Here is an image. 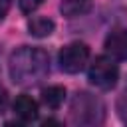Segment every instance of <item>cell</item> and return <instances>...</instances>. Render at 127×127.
<instances>
[{"mask_svg": "<svg viewBox=\"0 0 127 127\" xmlns=\"http://www.w3.org/2000/svg\"><path fill=\"white\" fill-rule=\"evenodd\" d=\"M50 71V56L42 48L24 46L16 50L8 60L10 79L18 85H34Z\"/></svg>", "mask_w": 127, "mask_h": 127, "instance_id": "6da1fadb", "label": "cell"}, {"mask_svg": "<svg viewBox=\"0 0 127 127\" xmlns=\"http://www.w3.org/2000/svg\"><path fill=\"white\" fill-rule=\"evenodd\" d=\"M71 119L81 125L101 123L103 121V103L97 97L81 91L71 101Z\"/></svg>", "mask_w": 127, "mask_h": 127, "instance_id": "7a4b0ae2", "label": "cell"}, {"mask_svg": "<svg viewBox=\"0 0 127 127\" xmlns=\"http://www.w3.org/2000/svg\"><path fill=\"white\" fill-rule=\"evenodd\" d=\"M89 81L99 89H111L119 79V67L115 64V58L111 56H99L93 60L87 71Z\"/></svg>", "mask_w": 127, "mask_h": 127, "instance_id": "3957f363", "label": "cell"}, {"mask_svg": "<svg viewBox=\"0 0 127 127\" xmlns=\"http://www.w3.org/2000/svg\"><path fill=\"white\" fill-rule=\"evenodd\" d=\"M89 60V48L81 42H71L67 46H64L60 50V56H58V62H60V67L65 71V73H77L85 67Z\"/></svg>", "mask_w": 127, "mask_h": 127, "instance_id": "277c9868", "label": "cell"}, {"mask_svg": "<svg viewBox=\"0 0 127 127\" xmlns=\"http://www.w3.org/2000/svg\"><path fill=\"white\" fill-rule=\"evenodd\" d=\"M105 52L115 60H127V28H115L107 34Z\"/></svg>", "mask_w": 127, "mask_h": 127, "instance_id": "5b68a950", "label": "cell"}, {"mask_svg": "<svg viewBox=\"0 0 127 127\" xmlns=\"http://www.w3.org/2000/svg\"><path fill=\"white\" fill-rule=\"evenodd\" d=\"M14 115L22 121V123H32L34 119H38V103L36 99H32L30 95H18L14 99Z\"/></svg>", "mask_w": 127, "mask_h": 127, "instance_id": "8992f818", "label": "cell"}, {"mask_svg": "<svg viewBox=\"0 0 127 127\" xmlns=\"http://www.w3.org/2000/svg\"><path fill=\"white\" fill-rule=\"evenodd\" d=\"M65 99V87L62 85H48L42 89V103L50 109H58Z\"/></svg>", "mask_w": 127, "mask_h": 127, "instance_id": "52a82bcc", "label": "cell"}, {"mask_svg": "<svg viewBox=\"0 0 127 127\" xmlns=\"http://www.w3.org/2000/svg\"><path fill=\"white\" fill-rule=\"evenodd\" d=\"M60 8L65 18H77L91 10V0H62Z\"/></svg>", "mask_w": 127, "mask_h": 127, "instance_id": "ba28073f", "label": "cell"}, {"mask_svg": "<svg viewBox=\"0 0 127 127\" xmlns=\"http://www.w3.org/2000/svg\"><path fill=\"white\" fill-rule=\"evenodd\" d=\"M54 28H56L54 20L42 18V16H36V18H32V20L28 22V32H30L32 36H36V38H46V36H50V34L54 32Z\"/></svg>", "mask_w": 127, "mask_h": 127, "instance_id": "9c48e42d", "label": "cell"}, {"mask_svg": "<svg viewBox=\"0 0 127 127\" xmlns=\"http://www.w3.org/2000/svg\"><path fill=\"white\" fill-rule=\"evenodd\" d=\"M42 2L44 0H18V6H20V10L24 14H32L42 6Z\"/></svg>", "mask_w": 127, "mask_h": 127, "instance_id": "30bf717a", "label": "cell"}, {"mask_svg": "<svg viewBox=\"0 0 127 127\" xmlns=\"http://www.w3.org/2000/svg\"><path fill=\"white\" fill-rule=\"evenodd\" d=\"M117 109H119V115L127 121V93L121 95V99H119V103H117Z\"/></svg>", "mask_w": 127, "mask_h": 127, "instance_id": "8fae6325", "label": "cell"}, {"mask_svg": "<svg viewBox=\"0 0 127 127\" xmlns=\"http://www.w3.org/2000/svg\"><path fill=\"white\" fill-rule=\"evenodd\" d=\"M10 4H12V0H0V20L8 14V10H10Z\"/></svg>", "mask_w": 127, "mask_h": 127, "instance_id": "7c38bea8", "label": "cell"}, {"mask_svg": "<svg viewBox=\"0 0 127 127\" xmlns=\"http://www.w3.org/2000/svg\"><path fill=\"white\" fill-rule=\"evenodd\" d=\"M6 103H8V93H6L4 87H0V111L6 107Z\"/></svg>", "mask_w": 127, "mask_h": 127, "instance_id": "4fadbf2b", "label": "cell"}]
</instances>
